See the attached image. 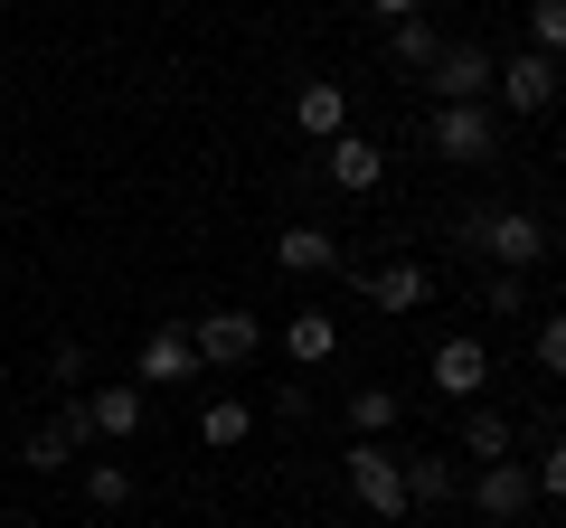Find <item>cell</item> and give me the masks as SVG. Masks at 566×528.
Here are the masks:
<instances>
[{"mask_svg": "<svg viewBox=\"0 0 566 528\" xmlns=\"http://www.w3.org/2000/svg\"><path fill=\"white\" fill-rule=\"evenodd\" d=\"M453 236H463V255H482L491 274H528V264H547V218H528V208H482V218H463Z\"/></svg>", "mask_w": 566, "mask_h": 528, "instance_id": "cell-1", "label": "cell"}, {"mask_svg": "<svg viewBox=\"0 0 566 528\" xmlns=\"http://www.w3.org/2000/svg\"><path fill=\"white\" fill-rule=\"evenodd\" d=\"M57 425L76 434V453H85V444H133V434H142V387H133V378H114V387H85V397L57 415Z\"/></svg>", "mask_w": 566, "mask_h": 528, "instance_id": "cell-2", "label": "cell"}, {"mask_svg": "<svg viewBox=\"0 0 566 528\" xmlns=\"http://www.w3.org/2000/svg\"><path fill=\"white\" fill-rule=\"evenodd\" d=\"M340 472H349V490H359V509H378V519L406 509V453L387 444V434H359V444L340 453Z\"/></svg>", "mask_w": 566, "mask_h": 528, "instance_id": "cell-3", "label": "cell"}, {"mask_svg": "<svg viewBox=\"0 0 566 528\" xmlns=\"http://www.w3.org/2000/svg\"><path fill=\"white\" fill-rule=\"evenodd\" d=\"M424 142L444 151V161L482 170V161H501V114H491V104H434V123H424Z\"/></svg>", "mask_w": 566, "mask_h": 528, "instance_id": "cell-4", "label": "cell"}, {"mask_svg": "<svg viewBox=\"0 0 566 528\" xmlns=\"http://www.w3.org/2000/svg\"><path fill=\"white\" fill-rule=\"evenodd\" d=\"M491 76H501V57L482 39H444V57L424 66V95L434 104H491Z\"/></svg>", "mask_w": 566, "mask_h": 528, "instance_id": "cell-5", "label": "cell"}, {"mask_svg": "<svg viewBox=\"0 0 566 528\" xmlns=\"http://www.w3.org/2000/svg\"><path fill=\"white\" fill-rule=\"evenodd\" d=\"M189 340H199V368H245L264 349V321L245 303H218V311H199L189 321Z\"/></svg>", "mask_w": 566, "mask_h": 528, "instance_id": "cell-6", "label": "cell"}, {"mask_svg": "<svg viewBox=\"0 0 566 528\" xmlns=\"http://www.w3.org/2000/svg\"><path fill=\"white\" fill-rule=\"evenodd\" d=\"M557 85H566V66L538 57V47H520V57H501V76H491V104H501V114H547Z\"/></svg>", "mask_w": 566, "mask_h": 528, "instance_id": "cell-7", "label": "cell"}, {"mask_svg": "<svg viewBox=\"0 0 566 528\" xmlns=\"http://www.w3.org/2000/svg\"><path fill=\"white\" fill-rule=\"evenodd\" d=\"M424 378H434V397H453V406H482V387H491V349L472 340V330H453V340H434Z\"/></svg>", "mask_w": 566, "mask_h": 528, "instance_id": "cell-8", "label": "cell"}, {"mask_svg": "<svg viewBox=\"0 0 566 528\" xmlns=\"http://www.w3.org/2000/svg\"><path fill=\"white\" fill-rule=\"evenodd\" d=\"M472 509L482 519H528L538 509V472L510 453V463H472Z\"/></svg>", "mask_w": 566, "mask_h": 528, "instance_id": "cell-9", "label": "cell"}, {"mask_svg": "<svg viewBox=\"0 0 566 528\" xmlns=\"http://www.w3.org/2000/svg\"><path fill=\"white\" fill-rule=\"evenodd\" d=\"M180 378H208V368H199V340H189V321H161L151 340L133 349V387H180Z\"/></svg>", "mask_w": 566, "mask_h": 528, "instance_id": "cell-10", "label": "cell"}, {"mask_svg": "<svg viewBox=\"0 0 566 528\" xmlns=\"http://www.w3.org/2000/svg\"><path fill=\"white\" fill-rule=\"evenodd\" d=\"M322 170H331V189L368 199V189L387 180V142H378V133H340V142H322Z\"/></svg>", "mask_w": 566, "mask_h": 528, "instance_id": "cell-11", "label": "cell"}, {"mask_svg": "<svg viewBox=\"0 0 566 528\" xmlns=\"http://www.w3.org/2000/svg\"><path fill=\"white\" fill-rule=\"evenodd\" d=\"M359 293L387 311V321H406V311H416L424 293H434V274H424L416 255H397V264H368V274H359Z\"/></svg>", "mask_w": 566, "mask_h": 528, "instance_id": "cell-12", "label": "cell"}, {"mask_svg": "<svg viewBox=\"0 0 566 528\" xmlns=\"http://www.w3.org/2000/svg\"><path fill=\"white\" fill-rule=\"evenodd\" d=\"M293 123H303L312 142H340V133H349V85L340 76H312L303 95H293Z\"/></svg>", "mask_w": 566, "mask_h": 528, "instance_id": "cell-13", "label": "cell"}, {"mask_svg": "<svg viewBox=\"0 0 566 528\" xmlns=\"http://www.w3.org/2000/svg\"><path fill=\"white\" fill-rule=\"evenodd\" d=\"M283 359H293V368H322V359H340V321H331L322 303H303L293 321H283Z\"/></svg>", "mask_w": 566, "mask_h": 528, "instance_id": "cell-14", "label": "cell"}, {"mask_svg": "<svg viewBox=\"0 0 566 528\" xmlns=\"http://www.w3.org/2000/svg\"><path fill=\"white\" fill-rule=\"evenodd\" d=\"M463 490V453H406V509H434V500H453Z\"/></svg>", "mask_w": 566, "mask_h": 528, "instance_id": "cell-15", "label": "cell"}, {"mask_svg": "<svg viewBox=\"0 0 566 528\" xmlns=\"http://www.w3.org/2000/svg\"><path fill=\"white\" fill-rule=\"evenodd\" d=\"M274 264H283V274H331V264H340V236H331V226H283Z\"/></svg>", "mask_w": 566, "mask_h": 528, "instance_id": "cell-16", "label": "cell"}, {"mask_svg": "<svg viewBox=\"0 0 566 528\" xmlns=\"http://www.w3.org/2000/svg\"><path fill=\"white\" fill-rule=\"evenodd\" d=\"M434 57H444V29L424 20V10H416V20H397V29H387V66H397V76H424Z\"/></svg>", "mask_w": 566, "mask_h": 528, "instance_id": "cell-17", "label": "cell"}, {"mask_svg": "<svg viewBox=\"0 0 566 528\" xmlns=\"http://www.w3.org/2000/svg\"><path fill=\"white\" fill-rule=\"evenodd\" d=\"M245 434H255V406H245V397H208L199 406V444L208 453H237Z\"/></svg>", "mask_w": 566, "mask_h": 528, "instance_id": "cell-18", "label": "cell"}, {"mask_svg": "<svg viewBox=\"0 0 566 528\" xmlns=\"http://www.w3.org/2000/svg\"><path fill=\"white\" fill-rule=\"evenodd\" d=\"M453 453H472V463H510V415H501V406H463Z\"/></svg>", "mask_w": 566, "mask_h": 528, "instance_id": "cell-19", "label": "cell"}, {"mask_svg": "<svg viewBox=\"0 0 566 528\" xmlns=\"http://www.w3.org/2000/svg\"><path fill=\"white\" fill-rule=\"evenodd\" d=\"M397 425H406L397 387H359V397H349V434H397Z\"/></svg>", "mask_w": 566, "mask_h": 528, "instance_id": "cell-20", "label": "cell"}, {"mask_svg": "<svg viewBox=\"0 0 566 528\" xmlns=\"http://www.w3.org/2000/svg\"><path fill=\"white\" fill-rule=\"evenodd\" d=\"M133 500V472L114 463V453H95V463H85V509H123Z\"/></svg>", "mask_w": 566, "mask_h": 528, "instance_id": "cell-21", "label": "cell"}, {"mask_svg": "<svg viewBox=\"0 0 566 528\" xmlns=\"http://www.w3.org/2000/svg\"><path fill=\"white\" fill-rule=\"evenodd\" d=\"M528 47L566 66V0H528Z\"/></svg>", "mask_w": 566, "mask_h": 528, "instance_id": "cell-22", "label": "cell"}, {"mask_svg": "<svg viewBox=\"0 0 566 528\" xmlns=\"http://www.w3.org/2000/svg\"><path fill=\"white\" fill-rule=\"evenodd\" d=\"M20 463H29V472H66V463H76V434H66V425H39V434L20 444Z\"/></svg>", "mask_w": 566, "mask_h": 528, "instance_id": "cell-23", "label": "cell"}, {"mask_svg": "<svg viewBox=\"0 0 566 528\" xmlns=\"http://www.w3.org/2000/svg\"><path fill=\"white\" fill-rule=\"evenodd\" d=\"M482 311H491V321H520V311H528V274H491V284H482Z\"/></svg>", "mask_w": 566, "mask_h": 528, "instance_id": "cell-24", "label": "cell"}, {"mask_svg": "<svg viewBox=\"0 0 566 528\" xmlns=\"http://www.w3.org/2000/svg\"><path fill=\"white\" fill-rule=\"evenodd\" d=\"M538 378L566 387V311H547V321H538Z\"/></svg>", "mask_w": 566, "mask_h": 528, "instance_id": "cell-25", "label": "cell"}, {"mask_svg": "<svg viewBox=\"0 0 566 528\" xmlns=\"http://www.w3.org/2000/svg\"><path fill=\"white\" fill-rule=\"evenodd\" d=\"M528 472H538V500H566V444H547Z\"/></svg>", "mask_w": 566, "mask_h": 528, "instance_id": "cell-26", "label": "cell"}, {"mask_svg": "<svg viewBox=\"0 0 566 528\" xmlns=\"http://www.w3.org/2000/svg\"><path fill=\"white\" fill-rule=\"evenodd\" d=\"M274 415H283V425H303V415H312V387L283 378V387H274Z\"/></svg>", "mask_w": 566, "mask_h": 528, "instance_id": "cell-27", "label": "cell"}, {"mask_svg": "<svg viewBox=\"0 0 566 528\" xmlns=\"http://www.w3.org/2000/svg\"><path fill=\"white\" fill-rule=\"evenodd\" d=\"M48 378H57V387H85V349H76V340H57V359H48Z\"/></svg>", "mask_w": 566, "mask_h": 528, "instance_id": "cell-28", "label": "cell"}, {"mask_svg": "<svg viewBox=\"0 0 566 528\" xmlns=\"http://www.w3.org/2000/svg\"><path fill=\"white\" fill-rule=\"evenodd\" d=\"M368 10H378V20H387V29H397V20H416L424 0H368Z\"/></svg>", "mask_w": 566, "mask_h": 528, "instance_id": "cell-29", "label": "cell"}, {"mask_svg": "<svg viewBox=\"0 0 566 528\" xmlns=\"http://www.w3.org/2000/svg\"><path fill=\"white\" fill-rule=\"evenodd\" d=\"M557 218H566V189H557Z\"/></svg>", "mask_w": 566, "mask_h": 528, "instance_id": "cell-30", "label": "cell"}, {"mask_svg": "<svg viewBox=\"0 0 566 528\" xmlns=\"http://www.w3.org/2000/svg\"><path fill=\"white\" fill-rule=\"evenodd\" d=\"M0 528H10V519H0Z\"/></svg>", "mask_w": 566, "mask_h": 528, "instance_id": "cell-31", "label": "cell"}]
</instances>
